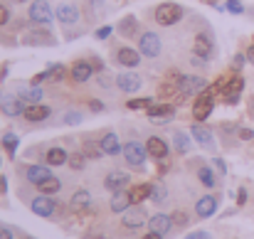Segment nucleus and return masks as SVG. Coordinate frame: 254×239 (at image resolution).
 I'll use <instances>...</instances> for the list:
<instances>
[{
	"instance_id": "bf43d9fd",
	"label": "nucleus",
	"mask_w": 254,
	"mask_h": 239,
	"mask_svg": "<svg viewBox=\"0 0 254 239\" xmlns=\"http://www.w3.org/2000/svg\"><path fill=\"white\" fill-rule=\"evenodd\" d=\"M12 2H17V5H22V2H25V0H12Z\"/></svg>"
},
{
	"instance_id": "680f3d73",
	"label": "nucleus",
	"mask_w": 254,
	"mask_h": 239,
	"mask_svg": "<svg viewBox=\"0 0 254 239\" xmlns=\"http://www.w3.org/2000/svg\"><path fill=\"white\" fill-rule=\"evenodd\" d=\"M252 111H254V99H252Z\"/></svg>"
},
{
	"instance_id": "412c9836",
	"label": "nucleus",
	"mask_w": 254,
	"mask_h": 239,
	"mask_svg": "<svg viewBox=\"0 0 254 239\" xmlns=\"http://www.w3.org/2000/svg\"><path fill=\"white\" fill-rule=\"evenodd\" d=\"M158 96L163 99V101H175V99H180L183 96V91H180V86H178V81H163L161 86H158Z\"/></svg>"
},
{
	"instance_id": "f704fd0d",
	"label": "nucleus",
	"mask_w": 254,
	"mask_h": 239,
	"mask_svg": "<svg viewBox=\"0 0 254 239\" xmlns=\"http://www.w3.org/2000/svg\"><path fill=\"white\" fill-rule=\"evenodd\" d=\"M197 178H200V182H202V185H207V187H215V182H217V180H215V175H212V170H210V168H205V165L197 170Z\"/></svg>"
},
{
	"instance_id": "f257e3e1",
	"label": "nucleus",
	"mask_w": 254,
	"mask_h": 239,
	"mask_svg": "<svg viewBox=\"0 0 254 239\" xmlns=\"http://www.w3.org/2000/svg\"><path fill=\"white\" fill-rule=\"evenodd\" d=\"M180 17H183V7H180L178 2H163V5L156 7V22L163 25V27L175 25Z\"/></svg>"
},
{
	"instance_id": "c85d7f7f",
	"label": "nucleus",
	"mask_w": 254,
	"mask_h": 239,
	"mask_svg": "<svg viewBox=\"0 0 254 239\" xmlns=\"http://www.w3.org/2000/svg\"><path fill=\"white\" fill-rule=\"evenodd\" d=\"M45 160H47V165H64V163H69V156H67L64 148H57V146H55V148L47 151Z\"/></svg>"
},
{
	"instance_id": "37998d69",
	"label": "nucleus",
	"mask_w": 254,
	"mask_h": 239,
	"mask_svg": "<svg viewBox=\"0 0 254 239\" xmlns=\"http://www.w3.org/2000/svg\"><path fill=\"white\" fill-rule=\"evenodd\" d=\"M173 225L185 227V225H188V215H185V212H180V210H178V212H173Z\"/></svg>"
},
{
	"instance_id": "72a5a7b5",
	"label": "nucleus",
	"mask_w": 254,
	"mask_h": 239,
	"mask_svg": "<svg viewBox=\"0 0 254 239\" xmlns=\"http://www.w3.org/2000/svg\"><path fill=\"white\" fill-rule=\"evenodd\" d=\"M20 96H22L25 101L37 104V101H42V89H40V86H30V89H22V91H20Z\"/></svg>"
},
{
	"instance_id": "79ce46f5",
	"label": "nucleus",
	"mask_w": 254,
	"mask_h": 239,
	"mask_svg": "<svg viewBox=\"0 0 254 239\" xmlns=\"http://www.w3.org/2000/svg\"><path fill=\"white\" fill-rule=\"evenodd\" d=\"M227 10L235 12V15H242V12H245V5H242L240 0H227Z\"/></svg>"
},
{
	"instance_id": "c756f323",
	"label": "nucleus",
	"mask_w": 254,
	"mask_h": 239,
	"mask_svg": "<svg viewBox=\"0 0 254 239\" xmlns=\"http://www.w3.org/2000/svg\"><path fill=\"white\" fill-rule=\"evenodd\" d=\"M89 200H91V197H89L86 190H77V192L72 195V210H74V212L86 210V207H89Z\"/></svg>"
},
{
	"instance_id": "5701e85b",
	"label": "nucleus",
	"mask_w": 254,
	"mask_h": 239,
	"mask_svg": "<svg viewBox=\"0 0 254 239\" xmlns=\"http://www.w3.org/2000/svg\"><path fill=\"white\" fill-rule=\"evenodd\" d=\"M25 119L27 121H45L47 116H50V106H42V104H30V106H25Z\"/></svg>"
},
{
	"instance_id": "4468645a",
	"label": "nucleus",
	"mask_w": 254,
	"mask_h": 239,
	"mask_svg": "<svg viewBox=\"0 0 254 239\" xmlns=\"http://www.w3.org/2000/svg\"><path fill=\"white\" fill-rule=\"evenodd\" d=\"M215 210H217V200L212 197V195H202L197 202H195V212H197V217H212L215 215Z\"/></svg>"
},
{
	"instance_id": "a18cd8bd",
	"label": "nucleus",
	"mask_w": 254,
	"mask_h": 239,
	"mask_svg": "<svg viewBox=\"0 0 254 239\" xmlns=\"http://www.w3.org/2000/svg\"><path fill=\"white\" fill-rule=\"evenodd\" d=\"M109 35H111V27H109V25H104V27L96 30V40H106Z\"/></svg>"
},
{
	"instance_id": "9d476101",
	"label": "nucleus",
	"mask_w": 254,
	"mask_h": 239,
	"mask_svg": "<svg viewBox=\"0 0 254 239\" xmlns=\"http://www.w3.org/2000/svg\"><path fill=\"white\" fill-rule=\"evenodd\" d=\"M32 212L35 215H40V217H50L52 212H55V200L50 197V195H37L35 200H32Z\"/></svg>"
},
{
	"instance_id": "9b49d317",
	"label": "nucleus",
	"mask_w": 254,
	"mask_h": 239,
	"mask_svg": "<svg viewBox=\"0 0 254 239\" xmlns=\"http://www.w3.org/2000/svg\"><path fill=\"white\" fill-rule=\"evenodd\" d=\"M116 60H119L121 67L133 69V67L141 64V52H136V50H131V47H121V50L116 52Z\"/></svg>"
},
{
	"instance_id": "473e14b6",
	"label": "nucleus",
	"mask_w": 254,
	"mask_h": 239,
	"mask_svg": "<svg viewBox=\"0 0 254 239\" xmlns=\"http://www.w3.org/2000/svg\"><path fill=\"white\" fill-rule=\"evenodd\" d=\"M37 187H40V192H42V195H55V192L62 187V182H60V180L52 175V178H47L45 182H40Z\"/></svg>"
},
{
	"instance_id": "dca6fc26",
	"label": "nucleus",
	"mask_w": 254,
	"mask_h": 239,
	"mask_svg": "<svg viewBox=\"0 0 254 239\" xmlns=\"http://www.w3.org/2000/svg\"><path fill=\"white\" fill-rule=\"evenodd\" d=\"M242 89H245V79H242V77H232V79L227 81V86H225V91H222V94L227 96V104H237Z\"/></svg>"
},
{
	"instance_id": "5fc2aeb1",
	"label": "nucleus",
	"mask_w": 254,
	"mask_h": 239,
	"mask_svg": "<svg viewBox=\"0 0 254 239\" xmlns=\"http://www.w3.org/2000/svg\"><path fill=\"white\" fill-rule=\"evenodd\" d=\"M89 106H91V111H101V109H104V106H101L96 99H91V104H89Z\"/></svg>"
},
{
	"instance_id": "8fccbe9b",
	"label": "nucleus",
	"mask_w": 254,
	"mask_h": 239,
	"mask_svg": "<svg viewBox=\"0 0 254 239\" xmlns=\"http://www.w3.org/2000/svg\"><path fill=\"white\" fill-rule=\"evenodd\" d=\"M237 202H240V205H245V202H247V190H245V187L237 192Z\"/></svg>"
},
{
	"instance_id": "e2e57ef3",
	"label": "nucleus",
	"mask_w": 254,
	"mask_h": 239,
	"mask_svg": "<svg viewBox=\"0 0 254 239\" xmlns=\"http://www.w3.org/2000/svg\"><path fill=\"white\" fill-rule=\"evenodd\" d=\"M25 239H32V237H25Z\"/></svg>"
},
{
	"instance_id": "cd10ccee",
	"label": "nucleus",
	"mask_w": 254,
	"mask_h": 239,
	"mask_svg": "<svg viewBox=\"0 0 254 239\" xmlns=\"http://www.w3.org/2000/svg\"><path fill=\"white\" fill-rule=\"evenodd\" d=\"M151 192H153V185H133V187L128 190V195H131V202H133V205H141L143 200H148V197H151Z\"/></svg>"
},
{
	"instance_id": "ea45409f",
	"label": "nucleus",
	"mask_w": 254,
	"mask_h": 239,
	"mask_svg": "<svg viewBox=\"0 0 254 239\" xmlns=\"http://www.w3.org/2000/svg\"><path fill=\"white\" fill-rule=\"evenodd\" d=\"M166 195H168V192H166L163 185H153V192H151V200H153V202H163Z\"/></svg>"
},
{
	"instance_id": "c03bdc74",
	"label": "nucleus",
	"mask_w": 254,
	"mask_h": 239,
	"mask_svg": "<svg viewBox=\"0 0 254 239\" xmlns=\"http://www.w3.org/2000/svg\"><path fill=\"white\" fill-rule=\"evenodd\" d=\"M64 121H67L69 126H74V123H79V121H82V116H79L77 111H69V114H64Z\"/></svg>"
},
{
	"instance_id": "20e7f679",
	"label": "nucleus",
	"mask_w": 254,
	"mask_h": 239,
	"mask_svg": "<svg viewBox=\"0 0 254 239\" xmlns=\"http://www.w3.org/2000/svg\"><path fill=\"white\" fill-rule=\"evenodd\" d=\"M22 45H30V47L47 45V47H52V45H57V40H55V35H52L50 30L40 27V30H30V32H25V35H22Z\"/></svg>"
},
{
	"instance_id": "864d4df0",
	"label": "nucleus",
	"mask_w": 254,
	"mask_h": 239,
	"mask_svg": "<svg viewBox=\"0 0 254 239\" xmlns=\"http://www.w3.org/2000/svg\"><path fill=\"white\" fill-rule=\"evenodd\" d=\"M215 168H217L222 175H225V170H227V168H225V163H222V158H215Z\"/></svg>"
},
{
	"instance_id": "052dcab7",
	"label": "nucleus",
	"mask_w": 254,
	"mask_h": 239,
	"mask_svg": "<svg viewBox=\"0 0 254 239\" xmlns=\"http://www.w3.org/2000/svg\"><path fill=\"white\" fill-rule=\"evenodd\" d=\"M91 239H106V237H91Z\"/></svg>"
},
{
	"instance_id": "0eeeda50",
	"label": "nucleus",
	"mask_w": 254,
	"mask_h": 239,
	"mask_svg": "<svg viewBox=\"0 0 254 239\" xmlns=\"http://www.w3.org/2000/svg\"><path fill=\"white\" fill-rule=\"evenodd\" d=\"M178 86H180L183 96H192V94H205L207 81L202 79V77H180Z\"/></svg>"
},
{
	"instance_id": "4d7b16f0",
	"label": "nucleus",
	"mask_w": 254,
	"mask_h": 239,
	"mask_svg": "<svg viewBox=\"0 0 254 239\" xmlns=\"http://www.w3.org/2000/svg\"><path fill=\"white\" fill-rule=\"evenodd\" d=\"M143 239H163V235H158V232H148V235H143Z\"/></svg>"
},
{
	"instance_id": "f03ea898",
	"label": "nucleus",
	"mask_w": 254,
	"mask_h": 239,
	"mask_svg": "<svg viewBox=\"0 0 254 239\" xmlns=\"http://www.w3.org/2000/svg\"><path fill=\"white\" fill-rule=\"evenodd\" d=\"M30 20L35 25H40V27H47L52 22V7H50V2L47 0H35L30 5Z\"/></svg>"
},
{
	"instance_id": "58836bf2",
	"label": "nucleus",
	"mask_w": 254,
	"mask_h": 239,
	"mask_svg": "<svg viewBox=\"0 0 254 239\" xmlns=\"http://www.w3.org/2000/svg\"><path fill=\"white\" fill-rule=\"evenodd\" d=\"M148 106H153V99H131L128 101V109H148Z\"/></svg>"
},
{
	"instance_id": "e433bc0d",
	"label": "nucleus",
	"mask_w": 254,
	"mask_h": 239,
	"mask_svg": "<svg viewBox=\"0 0 254 239\" xmlns=\"http://www.w3.org/2000/svg\"><path fill=\"white\" fill-rule=\"evenodd\" d=\"M2 148H7L10 156H15V151H17V136L15 133H5L2 136Z\"/></svg>"
},
{
	"instance_id": "f3484780",
	"label": "nucleus",
	"mask_w": 254,
	"mask_h": 239,
	"mask_svg": "<svg viewBox=\"0 0 254 239\" xmlns=\"http://www.w3.org/2000/svg\"><path fill=\"white\" fill-rule=\"evenodd\" d=\"M148 227H151V232L168 235L170 227H173V217H170V215H153V217L148 220Z\"/></svg>"
},
{
	"instance_id": "423d86ee",
	"label": "nucleus",
	"mask_w": 254,
	"mask_h": 239,
	"mask_svg": "<svg viewBox=\"0 0 254 239\" xmlns=\"http://www.w3.org/2000/svg\"><path fill=\"white\" fill-rule=\"evenodd\" d=\"M146 111H148V119H151L153 123H168L170 119L175 116V106L168 104V101H163V104H153V106H148Z\"/></svg>"
},
{
	"instance_id": "6ab92c4d",
	"label": "nucleus",
	"mask_w": 254,
	"mask_h": 239,
	"mask_svg": "<svg viewBox=\"0 0 254 239\" xmlns=\"http://www.w3.org/2000/svg\"><path fill=\"white\" fill-rule=\"evenodd\" d=\"M131 205H133V202H131V195H128L126 190L114 192V197H111V210H114L116 215H124V212H126Z\"/></svg>"
},
{
	"instance_id": "49530a36",
	"label": "nucleus",
	"mask_w": 254,
	"mask_h": 239,
	"mask_svg": "<svg viewBox=\"0 0 254 239\" xmlns=\"http://www.w3.org/2000/svg\"><path fill=\"white\" fill-rule=\"evenodd\" d=\"M245 62H247V55H245V57H242V55H235L232 67H235V69H242V67H245Z\"/></svg>"
},
{
	"instance_id": "b1692460",
	"label": "nucleus",
	"mask_w": 254,
	"mask_h": 239,
	"mask_svg": "<svg viewBox=\"0 0 254 239\" xmlns=\"http://www.w3.org/2000/svg\"><path fill=\"white\" fill-rule=\"evenodd\" d=\"M192 138L202 146V148H212L215 146V141H212V133H210V128H205V126H200V123H195L192 126Z\"/></svg>"
},
{
	"instance_id": "c9c22d12",
	"label": "nucleus",
	"mask_w": 254,
	"mask_h": 239,
	"mask_svg": "<svg viewBox=\"0 0 254 239\" xmlns=\"http://www.w3.org/2000/svg\"><path fill=\"white\" fill-rule=\"evenodd\" d=\"M175 148H178L180 153H188V151H190V138H188L183 131L175 133Z\"/></svg>"
},
{
	"instance_id": "4be33fe9",
	"label": "nucleus",
	"mask_w": 254,
	"mask_h": 239,
	"mask_svg": "<svg viewBox=\"0 0 254 239\" xmlns=\"http://www.w3.org/2000/svg\"><path fill=\"white\" fill-rule=\"evenodd\" d=\"M57 17H60V22H62V25H74V22L79 20V12H77V7H74V5L62 2V5L57 7Z\"/></svg>"
},
{
	"instance_id": "09e8293b",
	"label": "nucleus",
	"mask_w": 254,
	"mask_h": 239,
	"mask_svg": "<svg viewBox=\"0 0 254 239\" xmlns=\"http://www.w3.org/2000/svg\"><path fill=\"white\" fill-rule=\"evenodd\" d=\"M185 239H212L207 232H192V235H188Z\"/></svg>"
},
{
	"instance_id": "393cba45",
	"label": "nucleus",
	"mask_w": 254,
	"mask_h": 239,
	"mask_svg": "<svg viewBox=\"0 0 254 239\" xmlns=\"http://www.w3.org/2000/svg\"><path fill=\"white\" fill-rule=\"evenodd\" d=\"M195 55L202 57V60H210L212 57V40L207 35H197L195 37Z\"/></svg>"
},
{
	"instance_id": "2f4dec72",
	"label": "nucleus",
	"mask_w": 254,
	"mask_h": 239,
	"mask_svg": "<svg viewBox=\"0 0 254 239\" xmlns=\"http://www.w3.org/2000/svg\"><path fill=\"white\" fill-rule=\"evenodd\" d=\"M136 30H138V22H136V17H124V22L119 25V32L124 35V37H131V35H136Z\"/></svg>"
},
{
	"instance_id": "6e6d98bb",
	"label": "nucleus",
	"mask_w": 254,
	"mask_h": 239,
	"mask_svg": "<svg viewBox=\"0 0 254 239\" xmlns=\"http://www.w3.org/2000/svg\"><path fill=\"white\" fill-rule=\"evenodd\" d=\"M247 62H250V64H254V45L247 50Z\"/></svg>"
},
{
	"instance_id": "7c9ffc66",
	"label": "nucleus",
	"mask_w": 254,
	"mask_h": 239,
	"mask_svg": "<svg viewBox=\"0 0 254 239\" xmlns=\"http://www.w3.org/2000/svg\"><path fill=\"white\" fill-rule=\"evenodd\" d=\"M64 77H67V67H64V64H52V67L47 69V81H52V84L64 81Z\"/></svg>"
},
{
	"instance_id": "7ed1b4c3",
	"label": "nucleus",
	"mask_w": 254,
	"mask_h": 239,
	"mask_svg": "<svg viewBox=\"0 0 254 239\" xmlns=\"http://www.w3.org/2000/svg\"><path fill=\"white\" fill-rule=\"evenodd\" d=\"M146 156H148V151H146L138 141H128V143L124 146V158H126V163H128L131 168H143Z\"/></svg>"
},
{
	"instance_id": "a878e982",
	"label": "nucleus",
	"mask_w": 254,
	"mask_h": 239,
	"mask_svg": "<svg viewBox=\"0 0 254 239\" xmlns=\"http://www.w3.org/2000/svg\"><path fill=\"white\" fill-rule=\"evenodd\" d=\"M0 109H2L7 116H20V114L25 111V106H22V101H20L17 96H5V99L0 101Z\"/></svg>"
},
{
	"instance_id": "13d9d810",
	"label": "nucleus",
	"mask_w": 254,
	"mask_h": 239,
	"mask_svg": "<svg viewBox=\"0 0 254 239\" xmlns=\"http://www.w3.org/2000/svg\"><path fill=\"white\" fill-rule=\"evenodd\" d=\"M5 190H7V180L0 175V192H5Z\"/></svg>"
},
{
	"instance_id": "a211bd4d",
	"label": "nucleus",
	"mask_w": 254,
	"mask_h": 239,
	"mask_svg": "<svg viewBox=\"0 0 254 239\" xmlns=\"http://www.w3.org/2000/svg\"><path fill=\"white\" fill-rule=\"evenodd\" d=\"M91 72H94V64L91 62H77L74 67H72V81H77V84H84V81H89V77H91Z\"/></svg>"
},
{
	"instance_id": "39448f33",
	"label": "nucleus",
	"mask_w": 254,
	"mask_h": 239,
	"mask_svg": "<svg viewBox=\"0 0 254 239\" xmlns=\"http://www.w3.org/2000/svg\"><path fill=\"white\" fill-rule=\"evenodd\" d=\"M138 52L143 57H158L161 55V37L156 32H143L138 42Z\"/></svg>"
},
{
	"instance_id": "f8f14e48",
	"label": "nucleus",
	"mask_w": 254,
	"mask_h": 239,
	"mask_svg": "<svg viewBox=\"0 0 254 239\" xmlns=\"http://www.w3.org/2000/svg\"><path fill=\"white\" fill-rule=\"evenodd\" d=\"M25 178H27V182L40 185V182H45L47 178H52V173H50V168H47V165H27Z\"/></svg>"
},
{
	"instance_id": "4c0bfd02",
	"label": "nucleus",
	"mask_w": 254,
	"mask_h": 239,
	"mask_svg": "<svg viewBox=\"0 0 254 239\" xmlns=\"http://www.w3.org/2000/svg\"><path fill=\"white\" fill-rule=\"evenodd\" d=\"M104 151H101V146H96V143H91V141H84V156L89 158H99Z\"/></svg>"
},
{
	"instance_id": "6e6552de",
	"label": "nucleus",
	"mask_w": 254,
	"mask_h": 239,
	"mask_svg": "<svg viewBox=\"0 0 254 239\" xmlns=\"http://www.w3.org/2000/svg\"><path fill=\"white\" fill-rule=\"evenodd\" d=\"M143 222H148V217H146V210H143L141 205H133V207H128V210L124 212V225H126L128 230L143 227Z\"/></svg>"
},
{
	"instance_id": "aec40b11",
	"label": "nucleus",
	"mask_w": 254,
	"mask_h": 239,
	"mask_svg": "<svg viewBox=\"0 0 254 239\" xmlns=\"http://www.w3.org/2000/svg\"><path fill=\"white\" fill-rule=\"evenodd\" d=\"M116 81H119V89H121V91H128V94H133V91L141 89V77L133 74V72H124Z\"/></svg>"
},
{
	"instance_id": "603ef678",
	"label": "nucleus",
	"mask_w": 254,
	"mask_h": 239,
	"mask_svg": "<svg viewBox=\"0 0 254 239\" xmlns=\"http://www.w3.org/2000/svg\"><path fill=\"white\" fill-rule=\"evenodd\" d=\"M252 136H254V133L250 131V128H242V131H240V138H245V141H250Z\"/></svg>"
},
{
	"instance_id": "3c124183",
	"label": "nucleus",
	"mask_w": 254,
	"mask_h": 239,
	"mask_svg": "<svg viewBox=\"0 0 254 239\" xmlns=\"http://www.w3.org/2000/svg\"><path fill=\"white\" fill-rule=\"evenodd\" d=\"M0 239H12V232L7 227H2V225H0Z\"/></svg>"
},
{
	"instance_id": "2eb2a0df",
	"label": "nucleus",
	"mask_w": 254,
	"mask_h": 239,
	"mask_svg": "<svg viewBox=\"0 0 254 239\" xmlns=\"http://www.w3.org/2000/svg\"><path fill=\"white\" fill-rule=\"evenodd\" d=\"M146 151H148V156L163 160L168 156V143H166L163 138H158V136H151V138L146 141Z\"/></svg>"
},
{
	"instance_id": "bb28decb",
	"label": "nucleus",
	"mask_w": 254,
	"mask_h": 239,
	"mask_svg": "<svg viewBox=\"0 0 254 239\" xmlns=\"http://www.w3.org/2000/svg\"><path fill=\"white\" fill-rule=\"evenodd\" d=\"M99 146H101V151H104L106 156H116V153L121 151V143H119V136H116V133H106V136L99 141Z\"/></svg>"
},
{
	"instance_id": "ddd939ff",
	"label": "nucleus",
	"mask_w": 254,
	"mask_h": 239,
	"mask_svg": "<svg viewBox=\"0 0 254 239\" xmlns=\"http://www.w3.org/2000/svg\"><path fill=\"white\" fill-rule=\"evenodd\" d=\"M128 180H131V178H128L126 173H121V170H114V173H109V175H106L104 185H106L111 192H119V190H126Z\"/></svg>"
},
{
	"instance_id": "de8ad7c7",
	"label": "nucleus",
	"mask_w": 254,
	"mask_h": 239,
	"mask_svg": "<svg viewBox=\"0 0 254 239\" xmlns=\"http://www.w3.org/2000/svg\"><path fill=\"white\" fill-rule=\"evenodd\" d=\"M10 20V12H7V7L5 5H0V25H5Z\"/></svg>"
},
{
	"instance_id": "1a4fd4ad",
	"label": "nucleus",
	"mask_w": 254,
	"mask_h": 239,
	"mask_svg": "<svg viewBox=\"0 0 254 239\" xmlns=\"http://www.w3.org/2000/svg\"><path fill=\"white\" fill-rule=\"evenodd\" d=\"M212 109H215V101H212V96L202 94V96L195 101V106H192V116H195V121H205V119L212 114Z\"/></svg>"
},
{
	"instance_id": "a19ab883",
	"label": "nucleus",
	"mask_w": 254,
	"mask_h": 239,
	"mask_svg": "<svg viewBox=\"0 0 254 239\" xmlns=\"http://www.w3.org/2000/svg\"><path fill=\"white\" fill-rule=\"evenodd\" d=\"M69 165H72L74 170H82V168H84V153H72V156H69Z\"/></svg>"
}]
</instances>
